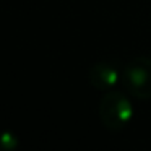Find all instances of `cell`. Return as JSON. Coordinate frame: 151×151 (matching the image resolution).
<instances>
[{"label":"cell","mask_w":151,"mask_h":151,"mask_svg":"<svg viewBox=\"0 0 151 151\" xmlns=\"http://www.w3.org/2000/svg\"><path fill=\"white\" fill-rule=\"evenodd\" d=\"M99 117L106 128L120 132L133 119V104L120 91H109L99 102Z\"/></svg>","instance_id":"1"},{"label":"cell","mask_w":151,"mask_h":151,"mask_svg":"<svg viewBox=\"0 0 151 151\" xmlns=\"http://www.w3.org/2000/svg\"><path fill=\"white\" fill-rule=\"evenodd\" d=\"M122 83L132 96L151 99V59L137 57L122 70Z\"/></svg>","instance_id":"2"},{"label":"cell","mask_w":151,"mask_h":151,"mask_svg":"<svg viewBox=\"0 0 151 151\" xmlns=\"http://www.w3.org/2000/svg\"><path fill=\"white\" fill-rule=\"evenodd\" d=\"M88 78L93 88L99 89V91H107L122 80V73L119 72V67L114 62L102 60L89 68Z\"/></svg>","instance_id":"3"},{"label":"cell","mask_w":151,"mask_h":151,"mask_svg":"<svg viewBox=\"0 0 151 151\" xmlns=\"http://www.w3.org/2000/svg\"><path fill=\"white\" fill-rule=\"evenodd\" d=\"M18 145H20L18 135H15L10 130L0 132V150L2 151H13L15 148H18Z\"/></svg>","instance_id":"4"}]
</instances>
